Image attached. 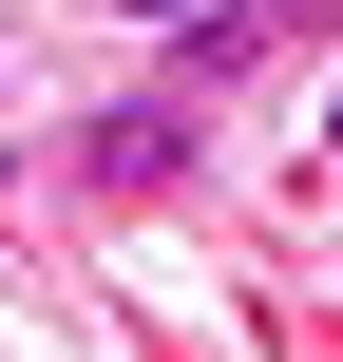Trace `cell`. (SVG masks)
Listing matches in <instances>:
<instances>
[{
    "instance_id": "cell-1",
    "label": "cell",
    "mask_w": 343,
    "mask_h": 362,
    "mask_svg": "<svg viewBox=\"0 0 343 362\" xmlns=\"http://www.w3.org/2000/svg\"><path fill=\"white\" fill-rule=\"evenodd\" d=\"M76 172H95V191H172V172H210V95H134V115H95Z\"/></svg>"
},
{
    "instance_id": "cell-3",
    "label": "cell",
    "mask_w": 343,
    "mask_h": 362,
    "mask_svg": "<svg viewBox=\"0 0 343 362\" xmlns=\"http://www.w3.org/2000/svg\"><path fill=\"white\" fill-rule=\"evenodd\" d=\"M115 19H153V38H172V19H191V0H115Z\"/></svg>"
},
{
    "instance_id": "cell-2",
    "label": "cell",
    "mask_w": 343,
    "mask_h": 362,
    "mask_svg": "<svg viewBox=\"0 0 343 362\" xmlns=\"http://www.w3.org/2000/svg\"><path fill=\"white\" fill-rule=\"evenodd\" d=\"M248 19H267V38H306V19H343V0H248Z\"/></svg>"
},
{
    "instance_id": "cell-4",
    "label": "cell",
    "mask_w": 343,
    "mask_h": 362,
    "mask_svg": "<svg viewBox=\"0 0 343 362\" xmlns=\"http://www.w3.org/2000/svg\"><path fill=\"white\" fill-rule=\"evenodd\" d=\"M325 172H343V76H325Z\"/></svg>"
}]
</instances>
